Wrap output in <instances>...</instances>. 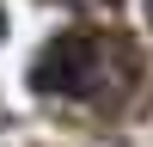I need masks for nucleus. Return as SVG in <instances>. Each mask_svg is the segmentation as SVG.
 <instances>
[{
    "instance_id": "f03ea898",
    "label": "nucleus",
    "mask_w": 153,
    "mask_h": 147,
    "mask_svg": "<svg viewBox=\"0 0 153 147\" xmlns=\"http://www.w3.org/2000/svg\"><path fill=\"white\" fill-rule=\"evenodd\" d=\"M147 12H153V0H147Z\"/></svg>"
},
{
    "instance_id": "f257e3e1",
    "label": "nucleus",
    "mask_w": 153,
    "mask_h": 147,
    "mask_svg": "<svg viewBox=\"0 0 153 147\" xmlns=\"http://www.w3.org/2000/svg\"><path fill=\"white\" fill-rule=\"evenodd\" d=\"M55 74H61L55 92H98V86H104V43H92V37H61V43L43 55L37 80L49 86Z\"/></svg>"
}]
</instances>
